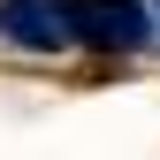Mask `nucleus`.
I'll return each instance as SVG.
<instances>
[{"label":"nucleus","mask_w":160,"mask_h":160,"mask_svg":"<svg viewBox=\"0 0 160 160\" xmlns=\"http://www.w3.org/2000/svg\"><path fill=\"white\" fill-rule=\"evenodd\" d=\"M69 31H76V46L137 53L152 38V15H145V0H69Z\"/></svg>","instance_id":"1"},{"label":"nucleus","mask_w":160,"mask_h":160,"mask_svg":"<svg viewBox=\"0 0 160 160\" xmlns=\"http://www.w3.org/2000/svg\"><path fill=\"white\" fill-rule=\"evenodd\" d=\"M0 38H8V46H31V53L76 46V31H69V0H0Z\"/></svg>","instance_id":"2"}]
</instances>
